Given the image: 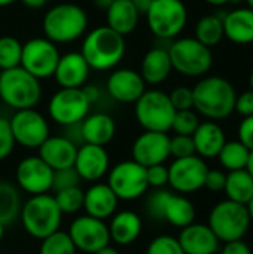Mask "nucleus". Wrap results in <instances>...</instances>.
Wrapping results in <instances>:
<instances>
[{
    "instance_id": "f257e3e1",
    "label": "nucleus",
    "mask_w": 253,
    "mask_h": 254,
    "mask_svg": "<svg viewBox=\"0 0 253 254\" xmlns=\"http://www.w3.org/2000/svg\"><path fill=\"white\" fill-rule=\"evenodd\" d=\"M194 110L209 121H224L234 113L236 88L221 76L203 77L194 88Z\"/></svg>"
},
{
    "instance_id": "f03ea898",
    "label": "nucleus",
    "mask_w": 253,
    "mask_h": 254,
    "mask_svg": "<svg viewBox=\"0 0 253 254\" xmlns=\"http://www.w3.org/2000/svg\"><path fill=\"white\" fill-rule=\"evenodd\" d=\"M127 49L125 37L109 28L100 25L85 34L81 54L86 60L91 70H110L115 68L124 58Z\"/></svg>"
},
{
    "instance_id": "7ed1b4c3",
    "label": "nucleus",
    "mask_w": 253,
    "mask_h": 254,
    "mask_svg": "<svg viewBox=\"0 0 253 254\" xmlns=\"http://www.w3.org/2000/svg\"><path fill=\"white\" fill-rule=\"evenodd\" d=\"M88 28L86 12L75 3H58L52 6L42 19L46 39L57 43H72L82 37Z\"/></svg>"
},
{
    "instance_id": "20e7f679",
    "label": "nucleus",
    "mask_w": 253,
    "mask_h": 254,
    "mask_svg": "<svg viewBox=\"0 0 253 254\" xmlns=\"http://www.w3.org/2000/svg\"><path fill=\"white\" fill-rule=\"evenodd\" d=\"M19 220L30 237L43 240L60 229L63 213L49 193L33 195L21 205Z\"/></svg>"
},
{
    "instance_id": "39448f33",
    "label": "nucleus",
    "mask_w": 253,
    "mask_h": 254,
    "mask_svg": "<svg viewBox=\"0 0 253 254\" xmlns=\"http://www.w3.org/2000/svg\"><path fill=\"white\" fill-rule=\"evenodd\" d=\"M0 98L13 110L34 109L42 98L40 80L21 65L1 70Z\"/></svg>"
},
{
    "instance_id": "423d86ee",
    "label": "nucleus",
    "mask_w": 253,
    "mask_h": 254,
    "mask_svg": "<svg viewBox=\"0 0 253 254\" xmlns=\"http://www.w3.org/2000/svg\"><path fill=\"white\" fill-rule=\"evenodd\" d=\"M146 213L152 220L167 222L174 228H185L195 222V205L189 198L167 189H155L146 201Z\"/></svg>"
},
{
    "instance_id": "0eeeda50",
    "label": "nucleus",
    "mask_w": 253,
    "mask_h": 254,
    "mask_svg": "<svg viewBox=\"0 0 253 254\" xmlns=\"http://www.w3.org/2000/svg\"><path fill=\"white\" fill-rule=\"evenodd\" d=\"M169 55L173 70L186 77H201L213 65L212 49L195 37H179L169 46Z\"/></svg>"
},
{
    "instance_id": "6e6552de",
    "label": "nucleus",
    "mask_w": 253,
    "mask_h": 254,
    "mask_svg": "<svg viewBox=\"0 0 253 254\" xmlns=\"http://www.w3.org/2000/svg\"><path fill=\"white\" fill-rule=\"evenodd\" d=\"M248 207L231 199L218 202L209 213V228L221 243L243 240L251 228Z\"/></svg>"
},
{
    "instance_id": "1a4fd4ad",
    "label": "nucleus",
    "mask_w": 253,
    "mask_h": 254,
    "mask_svg": "<svg viewBox=\"0 0 253 254\" xmlns=\"http://www.w3.org/2000/svg\"><path fill=\"white\" fill-rule=\"evenodd\" d=\"M174 113L169 94L160 89H146L134 103L136 119L145 131H171Z\"/></svg>"
},
{
    "instance_id": "9d476101",
    "label": "nucleus",
    "mask_w": 253,
    "mask_h": 254,
    "mask_svg": "<svg viewBox=\"0 0 253 254\" xmlns=\"http://www.w3.org/2000/svg\"><path fill=\"white\" fill-rule=\"evenodd\" d=\"M145 16L154 36L173 40L186 27L188 9L182 0H152Z\"/></svg>"
},
{
    "instance_id": "9b49d317",
    "label": "nucleus",
    "mask_w": 253,
    "mask_h": 254,
    "mask_svg": "<svg viewBox=\"0 0 253 254\" xmlns=\"http://www.w3.org/2000/svg\"><path fill=\"white\" fill-rule=\"evenodd\" d=\"M91 103L82 88H60L49 100V118L63 127L79 125L89 115Z\"/></svg>"
},
{
    "instance_id": "f8f14e48",
    "label": "nucleus",
    "mask_w": 253,
    "mask_h": 254,
    "mask_svg": "<svg viewBox=\"0 0 253 254\" xmlns=\"http://www.w3.org/2000/svg\"><path fill=\"white\" fill-rule=\"evenodd\" d=\"M107 185L119 201L139 199L149 189L146 168L133 159L118 162L107 173Z\"/></svg>"
},
{
    "instance_id": "ddd939ff",
    "label": "nucleus",
    "mask_w": 253,
    "mask_h": 254,
    "mask_svg": "<svg viewBox=\"0 0 253 254\" xmlns=\"http://www.w3.org/2000/svg\"><path fill=\"white\" fill-rule=\"evenodd\" d=\"M60 57V51L54 42L46 37H33L22 43L21 67L39 80L48 79L54 76Z\"/></svg>"
},
{
    "instance_id": "4468645a",
    "label": "nucleus",
    "mask_w": 253,
    "mask_h": 254,
    "mask_svg": "<svg viewBox=\"0 0 253 254\" xmlns=\"http://www.w3.org/2000/svg\"><path fill=\"white\" fill-rule=\"evenodd\" d=\"M9 127L15 144L25 149H39V146L49 137V124L36 109L15 110L9 119Z\"/></svg>"
},
{
    "instance_id": "2eb2a0df",
    "label": "nucleus",
    "mask_w": 253,
    "mask_h": 254,
    "mask_svg": "<svg viewBox=\"0 0 253 254\" xmlns=\"http://www.w3.org/2000/svg\"><path fill=\"white\" fill-rule=\"evenodd\" d=\"M209 167L198 155L174 159L169 167V185L180 195L198 192L204 188Z\"/></svg>"
},
{
    "instance_id": "dca6fc26",
    "label": "nucleus",
    "mask_w": 253,
    "mask_h": 254,
    "mask_svg": "<svg viewBox=\"0 0 253 254\" xmlns=\"http://www.w3.org/2000/svg\"><path fill=\"white\" fill-rule=\"evenodd\" d=\"M76 250L94 254L110 244V235L106 220L91 217L88 214L76 217L67 231Z\"/></svg>"
},
{
    "instance_id": "f3484780",
    "label": "nucleus",
    "mask_w": 253,
    "mask_h": 254,
    "mask_svg": "<svg viewBox=\"0 0 253 254\" xmlns=\"http://www.w3.org/2000/svg\"><path fill=\"white\" fill-rule=\"evenodd\" d=\"M52 179L54 170L39 156H27L16 165V186L31 196L48 193L52 189Z\"/></svg>"
},
{
    "instance_id": "a211bd4d",
    "label": "nucleus",
    "mask_w": 253,
    "mask_h": 254,
    "mask_svg": "<svg viewBox=\"0 0 253 254\" xmlns=\"http://www.w3.org/2000/svg\"><path fill=\"white\" fill-rule=\"evenodd\" d=\"M133 161L146 167L166 164L170 158V137L167 132L145 131L131 146Z\"/></svg>"
},
{
    "instance_id": "6ab92c4d",
    "label": "nucleus",
    "mask_w": 253,
    "mask_h": 254,
    "mask_svg": "<svg viewBox=\"0 0 253 254\" xmlns=\"http://www.w3.org/2000/svg\"><path fill=\"white\" fill-rule=\"evenodd\" d=\"M110 158L104 146H95L84 143L78 147L73 168L79 174L81 180L95 183L109 173Z\"/></svg>"
},
{
    "instance_id": "aec40b11",
    "label": "nucleus",
    "mask_w": 253,
    "mask_h": 254,
    "mask_svg": "<svg viewBox=\"0 0 253 254\" xmlns=\"http://www.w3.org/2000/svg\"><path fill=\"white\" fill-rule=\"evenodd\" d=\"M106 89L115 101L131 104L146 91V83L139 71L133 68H116L110 73L106 82Z\"/></svg>"
},
{
    "instance_id": "412c9836",
    "label": "nucleus",
    "mask_w": 253,
    "mask_h": 254,
    "mask_svg": "<svg viewBox=\"0 0 253 254\" xmlns=\"http://www.w3.org/2000/svg\"><path fill=\"white\" fill-rule=\"evenodd\" d=\"M91 67L81 52L72 51L60 57L54 79L60 88H82L88 80Z\"/></svg>"
},
{
    "instance_id": "4be33fe9",
    "label": "nucleus",
    "mask_w": 253,
    "mask_h": 254,
    "mask_svg": "<svg viewBox=\"0 0 253 254\" xmlns=\"http://www.w3.org/2000/svg\"><path fill=\"white\" fill-rule=\"evenodd\" d=\"M39 158L49 165L54 171L70 168L75 164L78 146L76 143L63 135H49L39 146Z\"/></svg>"
},
{
    "instance_id": "5701e85b",
    "label": "nucleus",
    "mask_w": 253,
    "mask_h": 254,
    "mask_svg": "<svg viewBox=\"0 0 253 254\" xmlns=\"http://www.w3.org/2000/svg\"><path fill=\"white\" fill-rule=\"evenodd\" d=\"M185 254H216L221 241L204 223H191L180 229L177 237Z\"/></svg>"
},
{
    "instance_id": "b1692460",
    "label": "nucleus",
    "mask_w": 253,
    "mask_h": 254,
    "mask_svg": "<svg viewBox=\"0 0 253 254\" xmlns=\"http://www.w3.org/2000/svg\"><path fill=\"white\" fill-rule=\"evenodd\" d=\"M119 199L109 188L107 183H94L84 192V210L85 214L107 220L118 210Z\"/></svg>"
},
{
    "instance_id": "393cba45",
    "label": "nucleus",
    "mask_w": 253,
    "mask_h": 254,
    "mask_svg": "<svg viewBox=\"0 0 253 254\" xmlns=\"http://www.w3.org/2000/svg\"><path fill=\"white\" fill-rule=\"evenodd\" d=\"M107 228H109L110 243L125 247L137 241L143 229V220L136 211L121 210L110 217Z\"/></svg>"
},
{
    "instance_id": "a878e982",
    "label": "nucleus",
    "mask_w": 253,
    "mask_h": 254,
    "mask_svg": "<svg viewBox=\"0 0 253 254\" xmlns=\"http://www.w3.org/2000/svg\"><path fill=\"white\" fill-rule=\"evenodd\" d=\"M195 155L203 159H213L218 158L221 149L227 141V135L222 127L215 121L200 122L198 128L192 134Z\"/></svg>"
},
{
    "instance_id": "bb28decb",
    "label": "nucleus",
    "mask_w": 253,
    "mask_h": 254,
    "mask_svg": "<svg viewBox=\"0 0 253 254\" xmlns=\"http://www.w3.org/2000/svg\"><path fill=\"white\" fill-rule=\"evenodd\" d=\"M224 36L236 45L253 43V9L236 7L224 16Z\"/></svg>"
},
{
    "instance_id": "cd10ccee",
    "label": "nucleus",
    "mask_w": 253,
    "mask_h": 254,
    "mask_svg": "<svg viewBox=\"0 0 253 254\" xmlns=\"http://www.w3.org/2000/svg\"><path fill=\"white\" fill-rule=\"evenodd\" d=\"M173 71L171 60L169 55V51L166 48H152L149 49L140 63V76L143 77L146 85H161L169 79V76Z\"/></svg>"
},
{
    "instance_id": "c85d7f7f",
    "label": "nucleus",
    "mask_w": 253,
    "mask_h": 254,
    "mask_svg": "<svg viewBox=\"0 0 253 254\" xmlns=\"http://www.w3.org/2000/svg\"><path fill=\"white\" fill-rule=\"evenodd\" d=\"M79 129L84 143L106 146L116 134V124L113 118L106 113H92L85 116V119L79 124Z\"/></svg>"
},
{
    "instance_id": "c756f323",
    "label": "nucleus",
    "mask_w": 253,
    "mask_h": 254,
    "mask_svg": "<svg viewBox=\"0 0 253 254\" xmlns=\"http://www.w3.org/2000/svg\"><path fill=\"white\" fill-rule=\"evenodd\" d=\"M104 12L106 25L124 37L131 34L139 25L140 13L131 0H113Z\"/></svg>"
},
{
    "instance_id": "7c9ffc66",
    "label": "nucleus",
    "mask_w": 253,
    "mask_h": 254,
    "mask_svg": "<svg viewBox=\"0 0 253 254\" xmlns=\"http://www.w3.org/2000/svg\"><path fill=\"white\" fill-rule=\"evenodd\" d=\"M224 192L227 195V199L248 205L253 198V177L251 173L246 168L228 171Z\"/></svg>"
},
{
    "instance_id": "2f4dec72",
    "label": "nucleus",
    "mask_w": 253,
    "mask_h": 254,
    "mask_svg": "<svg viewBox=\"0 0 253 254\" xmlns=\"http://www.w3.org/2000/svg\"><path fill=\"white\" fill-rule=\"evenodd\" d=\"M225 13L227 10H224V13H210V15H204L203 18H200L198 22L195 24L194 37L203 45H206L207 48H213L219 45L222 39L225 37L224 36Z\"/></svg>"
},
{
    "instance_id": "473e14b6",
    "label": "nucleus",
    "mask_w": 253,
    "mask_h": 254,
    "mask_svg": "<svg viewBox=\"0 0 253 254\" xmlns=\"http://www.w3.org/2000/svg\"><path fill=\"white\" fill-rule=\"evenodd\" d=\"M249 156L251 150L243 143H240L239 140H227L218 155V159L227 171H237L248 167Z\"/></svg>"
},
{
    "instance_id": "72a5a7b5",
    "label": "nucleus",
    "mask_w": 253,
    "mask_h": 254,
    "mask_svg": "<svg viewBox=\"0 0 253 254\" xmlns=\"http://www.w3.org/2000/svg\"><path fill=\"white\" fill-rule=\"evenodd\" d=\"M21 198L16 186L9 182H0V222L6 226L19 217Z\"/></svg>"
},
{
    "instance_id": "f704fd0d",
    "label": "nucleus",
    "mask_w": 253,
    "mask_h": 254,
    "mask_svg": "<svg viewBox=\"0 0 253 254\" xmlns=\"http://www.w3.org/2000/svg\"><path fill=\"white\" fill-rule=\"evenodd\" d=\"M22 43L13 36H0V70L21 65Z\"/></svg>"
},
{
    "instance_id": "c9c22d12",
    "label": "nucleus",
    "mask_w": 253,
    "mask_h": 254,
    "mask_svg": "<svg viewBox=\"0 0 253 254\" xmlns=\"http://www.w3.org/2000/svg\"><path fill=\"white\" fill-rule=\"evenodd\" d=\"M54 199L63 214H76L84 210V190L79 186L57 190Z\"/></svg>"
},
{
    "instance_id": "e433bc0d",
    "label": "nucleus",
    "mask_w": 253,
    "mask_h": 254,
    "mask_svg": "<svg viewBox=\"0 0 253 254\" xmlns=\"http://www.w3.org/2000/svg\"><path fill=\"white\" fill-rule=\"evenodd\" d=\"M40 249L39 254H76L78 250L72 241V238L69 237L67 232L64 231H57L54 234H51L49 237L40 240Z\"/></svg>"
},
{
    "instance_id": "4c0bfd02",
    "label": "nucleus",
    "mask_w": 253,
    "mask_h": 254,
    "mask_svg": "<svg viewBox=\"0 0 253 254\" xmlns=\"http://www.w3.org/2000/svg\"><path fill=\"white\" fill-rule=\"evenodd\" d=\"M200 125V116L194 109L177 110L173 118L171 131L179 135H192Z\"/></svg>"
},
{
    "instance_id": "58836bf2",
    "label": "nucleus",
    "mask_w": 253,
    "mask_h": 254,
    "mask_svg": "<svg viewBox=\"0 0 253 254\" xmlns=\"http://www.w3.org/2000/svg\"><path fill=\"white\" fill-rule=\"evenodd\" d=\"M146 254H185V252L176 237L158 235L149 243Z\"/></svg>"
},
{
    "instance_id": "ea45409f",
    "label": "nucleus",
    "mask_w": 253,
    "mask_h": 254,
    "mask_svg": "<svg viewBox=\"0 0 253 254\" xmlns=\"http://www.w3.org/2000/svg\"><path fill=\"white\" fill-rule=\"evenodd\" d=\"M192 155H195L192 135L176 134L174 137H170V156H173L174 159H179V158H186Z\"/></svg>"
},
{
    "instance_id": "a19ab883",
    "label": "nucleus",
    "mask_w": 253,
    "mask_h": 254,
    "mask_svg": "<svg viewBox=\"0 0 253 254\" xmlns=\"http://www.w3.org/2000/svg\"><path fill=\"white\" fill-rule=\"evenodd\" d=\"M81 177L76 173V170L73 167L70 168H64V170H58L54 171V179H52V189L61 190V189H67V188H73V186H79L81 183Z\"/></svg>"
},
{
    "instance_id": "79ce46f5",
    "label": "nucleus",
    "mask_w": 253,
    "mask_h": 254,
    "mask_svg": "<svg viewBox=\"0 0 253 254\" xmlns=\"http://www.w3.org/2000/svg\"><path fill=\"white\" fill-rule=\"evenodd\" d=\"M169 98L174 107V110H189L194 109V94L192 88L188 86H177L170 94Z\"/></svg>"
},
{
    "instance_id": "37998d69",
    "label": "nucleus",
    "mask_w": 253,
    "mask_h": 254,
    "mask_svg": "<svg viewBox=\"0 0 253 254\" xmlns=\"http://www.w3.org/2000/svg\"><path fill=\"white\" fill-rule=\"evenodd\" d=\"M146 180L149 188L164 189L169 185V167L166 164L146 167Z\"/></svg>"
},
{
    "instance_id": "c03bdc74",
    "label": "nucleus",
    "mask_w": 253,
    "mask_h": 254,
    "mask_svg": "<svg viewBox=\"0 0 253 254\" xmlns=\"http://www.w3.org/2000/svg\"><path fill=\"white\" fill-rule=\"evenodd\" d=\"M15 140L9 127V119L0 118V162L9 158V155L13 152Z\"/></svg>"
},
{
    "instance_id": "a18cd8bd",
    "label": "nucleus",
    "mask_w": 253,
    "mask_h": 254,
    "mask_svg": "<svg viewBox=\"0 0 253 254\" xmlns=\"http://www.w3.org/2000/svg\"><path fill=\"white\" fill-rule=\"evenodd\" d=\"M225 182H227V173L218 168H212V170L209 168L204 180V188L212 192H222L225 188Z\"/></svg>"
},
{
    "instance_id": "49530a36",
    "label": "nucleus",
    "mask_w": 253,
    "mask_h": 254,
    "mask_svg": "<svg viewBox=\"0 0 253 254\" xmlns=\"http://www.w3.org/2000/svg\"><path fill=\"white\" fill-rule=\"evenodd\" d=\"M234 112H237L240 116H252L253 115V91L248 89L243 91L242 94H237L236 97V106Z\"/></svg>"
},
{
    "instance_id": "de8ad7c7",
    "label": "nucleus",
    "mask_w": 253,
    "mask_h": 254,
    "mask_svg": "<svg viewBox=\"0 0 253 254\" xmlns=\"http://www.w3.org/2000/svg\"><path fill=\"white\" fill-rule=\"evenodd\" d=\"M239 141L249 150H253V115L243 118L239 125Z\"/></svg>"
},
{
    "instance_id": "09e8293b",
    "label": "nucleus",
    "mask_w": 253,
    "mask_h": 254,
    "mask_svg": "<svg viewBox=\"0 0 253 254\" xmlns=\"http://www.w3.org/2000/svg\"><path fill=\"white\" fill-rule=\"evenodd\" d=\"M221 254H252V250L243 240H237V241L225 243V246L221 250Z\"/></svg>"
},
{
    "instance_id": "8fccbe9b",
    "label": "nucleus",
    "mask_w": 253,
    "mask_h": 254,
    "mask_svg": "<svg viewBox=\"0 0 253 254\" xmlns=\"http://www.w3.org/2000/svg\"><path fill=\"white\" fill-rule=\"evenodd\" d=\"M84 92H85V97L88 98V101L92 104L95 103L98 98H100V89L94 85H86V86H82Z\"/></svg>"
},
{
    "instance_id": "3c124183",
    "label": "nucleus",
    "mask_w": 253,
    "mask_h": 254,
    "mask_svg": "<svg viewBox=\"0 0 253 254\" xmlns=\"http://www.w3.org/2000/svg\"><path fill=\"white\" fill-rule=\"evenodd\" d=\"M131 1H133V4L136 6V9L139 10L140 15H145L148 12V9H149L151 3H152V0H131Z\"/></svg>"
},
{
    "instance_id": "603ef678",
    "label": "nucleus",
    "mask_w": 253,
    "mask_h": 254,
    "mask_svg": "<svg viewBox=\"0 0 253 254\" xmlns=\"http://www.w3.org/2000/svg\"><path fill=\"white\" fill-rule=\"evenodd\" d=\"M48 1H49V0H21V3H22L24 6L30 7V9H40V7H43Z\"/></svg>"
},
{
    "instance_id": "864d4df0",
    "label": "nucleus",
    "mask_w": 253,
    "mask_h": 254,
    "mask_svg": "<svg viewBox=\"0 0 253 254\" xmlns=\"http://www.w3.org/2000/svg\"><path fill=\"white\" fill-rule=\"evenodd\" d=\"M94 254H121V253H119V250H118V249H115V247H112V246L109 244V246H106V247L100 249L98 252H95Z\"/></svg>"
},
{
    "instance_id": "5fc2aeb1",
    "label": "nucleus",
    "mask_w": 253,
    "mask_h": 254,
    "mask_svg": "<svg viewBox=\"0 0 253 254\" xmlns=\"http://www.w3.org/2000/svg\"><path fill=\"white\" fill-rule=\"evenodd\" d=\"M92 3H94L97 7H100V9L106 10V9L113 3V0H92Z\"/></svg>"
},
{
    "instance_id": "6e6d98bb",
    "label": "nucleus",
    "mask_w": 253,
    "mask_h": 254,
    "mask_svg": "<svg viewBox=\"0 0 253 254\" xmlns=\"http://www.w3.org/2000/svg\"><path fill=\"white\" fill-rule=\"evenodd\" d=\"M207 4H212V6H216V7H221V6H225L227 3H230L231 0H204Z\"/></svg>"
},
{
    "instance_id": "4d7b16f0",
    "label": "nucleus",
    "mask_w": 253,
    "mask_h": 254,
    "mask_svg": "<svg viewBox=\"0 0 253 254\" xmlns=\"http://www.w3.org/2000/svg\"><path fill=\"white\" fill-rule=\"evenodd\" d=\"M246 170L251 173V176L253 177V150H251V156H249V162H248V167Z\"/></svg>"
},
{
    "instance_id": "13d9d810",
    "label": "nucleus",
    "mask_w": 253,
    "mask_h": 254,
    "mask_svg": "<svg viewBox=\"0 0 253 254\" xmlns=\"http://www.w3.org/2000/svg\"><path fill=\"white\" fill-rule=\"evenodd\" d=\"M248 207V211H249V216H251V220L253 222V198L249 201V204L246 205Z\"/></svg>"
},
{
    "instance_id": "bf43d9fd",
    "label": "nucleus",
    "mask_w": 253,
    "mask_h": 254,
    "mask_svg": "<svg viewBox=\"0 0 253 254\" xmlns=\"http://www.w3.org/2000/svg\"><path fill=\"white\" fill-rule=\"evenodd\" d=\"M16 0H0V7H4V6H9L12 3H15Z\"/></svg>"
},
{
    "instance_id": "052dcab7",
    "label": "nucleus",
    "mask_w": 253,
    "mask_h": 254,
    "mask_svg": "<svg viewBox=\"0 0 253 254\" xmlns=\"http://www.w3.org/2000/svg\"><path fill=\"white\" fill-rule=\"evenodd\" d=\"M3 235H4V225L0 222V241H1V238H3Z\"/></svg>"
},
{
    "instance_id": "680f3d73",
    "label": "nucleus",
    "mask_w": 253,
    "mask_h": 254,
    "mask_svg": "<svg viewBox=\"0 0 253 254\" xmlns=\"http://www.w3.org/2000/svg\"><path fill=\"white\" fill-rule=\"evenodd\" d=\"M249 83H251V89L253 91V70L252 73H251V77H249Z\"/></svg>"
},
{
    "instance_id": "e2e57ef3",
    "label": "nucleus",
    "mask_w": 253,
    "mask_h": 254,
    "mask_svg": "<svg viewBox=\"0 0 253 254\" xmlns=\"http://www.w3.org/2000/svg\"><path fill=\"white\" fill-rule=\"evenodd\" d=\"M245 1H246L248 7H251V9H253V0H245Z\"/></svg>"
}]
</instances>
